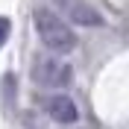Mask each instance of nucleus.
<instances>
[{
    "mask_svg": "<svg viewBox=\"0 0 129 129\" xmlns=\"http://www.w3.org/2000/svg\"><path fill=\"white\" fill-rule=\"evenodd\" d=\"M47 114L56 123H76L79 112H76V103H73L68 94H56L47 100Z\"/></svg>",
    "mask_w": 129,
    "mask_h": 129,
    "instance_id": "nucleus-4",
    "label": "nucleus"
},
{
    "mask_svg": "<svg viewBox=\"0 0 129 129\" xmlns=\"http://www.w3.org/2000/svg\"><path fill=\"white\" fill-rule=\"evenodd\" d=\"M35 29H38V38L44 41V47L53 50V53H71L76 47V35L73 29L68 26L64 18H59L56 12H50V9H35Z\"/></svg>",
    "mask_w": 129,
    "mask_h": 129,
    "instance_id": "nucleus-1",
    "label": "nucleus"
},
{
    "mask_svg": "<svg viewBox=\"0 0 129 129\" xmlns=\"http://www.w3.org/2000/svg\"><path fill=\"white\" fill-rule=\"evenodd\" d=\"M32 79L44 88H64L71 82V64L56 56H38L32 64Z\"/></svg>",
    "mask_w": 129,
    "mask_h": 129,
    "instance_id": "nucleus-2",
    "label": "nucleus"
},
{
    "mask_svg": "<svg viewBox=\"0 0 129 129\" xmlns=\"http://www.w3.org/2000/svg\"><path fill=\"white\" fill-rule=\"evenodd\" d=\"M9 32H12V24H9V18H3V15H0V47L6 44Z\"/></svg>",
    "mask_w": 129,
    "mask_h": 129,
    "instance_id": "nucleus-5",
    "label": "nucleus"
},
{
    "mask_svg": "<svg viewBox=\"0 0 129 129\" xmlns=\"http://www.w3.org/2000/svg\"><path fill=\"white\" fill-rule=\"evenodd\" d=\"M59 6H62L59 18H71L73 24H85V26H100L103 24V18L97 15L91 6L79 3V0H59Z\"/></svg>",
    "mask_w": 129,
    "mask_h": 129,
    "instance_id": "nucleus-3",
    "label": "nucleus"
}]
</instances>
